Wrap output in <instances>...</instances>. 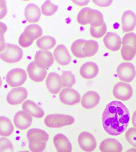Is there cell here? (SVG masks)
<instances>
[{
  "instance_id": "cell-43",
  "label": "cell",
  "mask_w": 136,
  "mask_h": 152,
  "mask_svg": "<svg viewBox=\"0 0 136 152\" xmlns=\"http://www.w3.org/2000/svg\"><path fill=\"white\" fill-rule=\"evenodd\" d=\"M126 152H136V148H132L127 150Z\"/></svg>"
},
{
  "instance_id": "cell-24",
  "label": "cell",
  "mask_w": 136,
  "mask_h": 152,
  "mask_svg": "<svg viewBox=\"0 0 136 152\" xmlns=\"http://www.w3.org/2000/svg\"><path fill=\"white\" fill-rule=\"evenodd\" d=\"M87 21L91 26L100 27L104 23L103 14L99 11L90 8L87 14Z\"/></svg>"
},
{
  "instance_id": "cell-2",
  "label": "cell",
  "mask_w": 136,
  "mask_h": 152,
  "mask_svg": "<svg viewBox=\"0 0 136 152\" xmlns=\"http://www.w3.org/2000/svg\"><path fill=\"white\" fill-rule=\"evenodd\" d=\"M27 137L31 152H44L49 138L47 132L38 128H32L28 131Z\"/></svg>"
},
{
  "instance_id": "cell-16",
  "label": "cell",
  "mask_w": 136,
  "mask_h": 152,
  "mask_svg": "<svg viewBox=\"0 0 136 152\" xmlns=\"http://www.w3.org/2000/svg\"><path fill=\"white\" fill-rule=\"evenodd\" d=\"M54 143L58 152H72V143L62 133H58L54 138Z\"/></svg>"
},
{
  "instance_id": "cell-40",
  "label": "cell",
  "mask_w": 136,
  "mask_h": 152,
  "mask_svg": "<svg viewBox=\"0 0 136 152\" xmlns=\"http://www.w3.org/2000/svg\"><path fill=\"white\" fill-rule=\"evenodd\" d=\"M96 5L100 7H108L112 4V1H93Z\"/></svg>"
},
{
  "instance_id": "cell-34",
  "label": "cell",
  "mask_w": 136,
  "mask_h": 152,
  "mask_svg": "<svg viewBox=\"0 0 136 152\" xmlns=\"http://www.w3.org/2000/svg\"><path fill=\"white\" fill-rule=\"evenodd\" d=\"M0 152H14L13 144L5 137L0 138Z\"/></svg>"
},
{
  "instance_id": "cell-26",
  "label": "cell",
  "mask_w": 136,
  "mask_h": 152,
  "mask_svg": "<svg viewBox=\"0 0 136 152\" xmlns=\"http://www.w3.org/2000/svg\"><path fill=\"white\" fill-rule=\"evenodd\" d=\"M23 33H24L28 38L34 41L41 37L43 34V31L42 28L39 26L32 24L27 26Z\"/></svg>"
},
{
  "instance_id": "cell-19",
  "label": "cell",
  "mask_w": 136,
  "mask_h": 152,
  "mask_svg": "<svg viewBox=\"0 0 136 152\" xmlns=\"http://www.w3.org/2000/svg\"><path fill=\"white\" fill-rule=\"evenodd\" d=\"M100 149L101 152H122L123 147L117 140L108 138L101 142L100 144Z\"/></svg>"
},
{
  "instance_id": "cell-28",
  "label": "cell",
  "mask_w": 136,
  "mask_h": 152,
  "mask_svg": "<svg viewBox=\"0 0 136 152\" xmlns=\"http://www.w3.org/2000/svg\"><path fill=\"white\" fill-rule=\"evenodd\" d=\"M56 41L54 38L50 36H45L37 40L36 45L39 48L43 50H49L56 46Z\"/></svg>"
},
{
  "instance_id": "cell-21",
  "label": "cell",
  "mask_w": 136,
  "mask_h": 152,
  "mask_svg": "<svg viewBox=\"0 0 136 152\" xmlns=\"http://www.w3.org/2000/svg\"><path fill=\"white\" fill-rule=\"evenodd\" d=\"M24 16L28 23H37L41 18V10L36 4H29L24 9Z\"/></svg>"
},
{
  "instance_id": "cell-30",
  "label": "cell",
  "mask_w": 136,
  "mask_h": 152,
  "mask_svg": "<svg viewBox=\"0 0 136 152\" xmlns=\"http://www.w3.org/2000/svg\"><path fill=\"white\" fill-rule=\"evenodd\" d=\"M63 82V87L70 88L75 85L76 82L75 77L70 71H63L61 75Z\"/></svg>"
},
{
  "instance_id": "cell-41",
  "label": "cell",
  "mask_w": 136,
  "mask_h": 152,
  "mask_svg": "<svg viewBox=\"0 0 136 152\" xmlns=\"http://www.w3.org/2000/svg\"><path fill=\"white\" fill-rule=\"evenodd\" d=\"M72 2L76 5L83 6L87 5L89 3V1H72Z\"/></svg>"
},
{
  "instance_id": "cell-3",
  "label": "cell",
  "mask_w": 136,
  "mask_h": 152,
  "mask_svg": "<svg viewBox=\"0 0 136 152\" xmlns=\"http://www.w3.org/2000/svg\"><path fill=\"white\" fill-rule=\"evenodd\" d=\"M23 56V50L16 45L6 43L3 50L1 51L0 57L5 62L13 64L18 62Z\"/></svg>"
},
{
  "instance_id": "cell-1",
  "label": "cell",
  "mask_w": 136,
  "mask_h": 152,
  "mask_svg": "<svg viewBox=\"0 0 136 152\" xmlns=\"http://www.w3.org/2000/svg\"><path fill=\"white\" fill-rule=\"evenodd\" d=\"M129 112L124 104L119 101L109 103L102 116V123L105 132L117 136L126 131L129 122Z\"/></svg>"
},
{
  "instance_id": "cell-20",
  "label": "cell",
  "mask_w": 136,
  "mask_h": 152,
  "mask_svg": "<svg viewBox=\"0 0 136 152\" xmlns=\"http://www.w3.org/2000/svg\"><path fill=\"white\" fill-rule=\"evenodd\" d=\"M98 72V65L92 61L86 62L82 65L80 69L81 75L86 79H92L96 77Z\"/></svg>"
},
{
  "instance_id": "cell-29",
  "label": "cell",
  "mask_w": 136,
  "mask_h": 152,
  "mask_svg": "<svg viewBox=\"0 0 136 152\" xmlns=\"http://www.w3.org/2000/svg\"><path fill=\"white\" fill-rule=\"evenodd\" d=\"M86 40L84 39H78L73 42L71 46L72 53L75 57L80 58H84L83 53V48Z\"/></svg>"
},
{
  "instance_id": "cell-9",
  "label": "cell",
  "mask_w": 136,
  "mask_h": 152,
  "mask_svg": "<svg viewBox=\"0 0 136 152\" xmlns=\"http://www.w3.org/2000/svg\"><path fill=\"white\" fill-rule=\"evenodd\" d=\"M34 62L41 69H47L53 64L54 58L50 51L47 50H39L35 54Z\"/></svg>"
},
{
  "instance_id": "cell-15",
  "label": "cell",
  "mask_w": 136,
  "mask_h": 152,
  "mask_svg": "<svg viewBox=\"0 0 136 152\" xmlns=\"http://www.w3.org/2000/svg\"><path fill=\"white\" fill-rule=\"evenodd\" d=\"M27 72L30 79L36 82H41L44 81L47 75V69L38 67L34 61L32 62L27 67Z\"/></svg>"
},
{
  "instance_id": "cell-10",
  "label": "cell",
  "mask_w": 136,
  "mask_h": 152,
  "mask_svg": "<svg viewBox=\"0 0 136 152\" xmlns=\"http://www.w3.org/2000/svg\"><path fill=\"white\" fill-rule=\"evenodd\" d=\"M78 142L81 149L86 152H92L97 146L96 139L88 132H82L79 135Z\"/></svg>"
},
{
  "instance_id": "cell-31",
  "label": "cell",
  "mask_w": 136,
  "mask_h": 152,
  "mask_svg": "<svg viewBox=\"0 0 136 152\" xmlns=\"http://www.w3.org/2000/svg\"><path fill=\"white\" fill-rule=\"evenodd\" d=\"M121 53L124 61H132L136 55V50L134 47L130 45L122 46Z\"/></svg>"
},
{
  "instance_id": "cell-44",
  "label": "cell",
  "mask_w": 136,
  "mask_h": 152,
  "mask_svg": "<svg viewBox=\"0 0 136 152\" xmlns=\"http://www.w3.org/2000/svg\"><path fill=\"white\" fill-rule=\"evenodd\" d=\"M30 152L29 151H20V152Z\"/></svg>"
},
{
  "instance_id": "cell-12",
  "label": "cell",
  "mask_w": 136,
  "mask_h": 152,
  "mask_svg": "<svg viewBox=\"0 0 136 152\" xmlns=\"http://www.w3.org/2000/svg\"><path fill=\"white\" fill-rule=\"evenodd\" d=\"M46 86L51 94H58L63 87V82L61 76L57 73H50L46 79Z\"/></svg>"
},
{
  "instance_id": "cell-35",
  "label": "cell",
  "mask_w": 136,
  "mask_h": 152,
  "mask_svg": "<svg viewBox=\"0 0 136 152\" xmlns=\"http://www.w3.org/2000/svg\"><path fill=\"white\" fill-rule=\"evenodd\" d=\"M122 46L130 45L136 50V34L134 33L126 34L122 38Z\"/></svg>"
},
{
  "instance_id": "cell-7",
  "label": "cell",
  "mask_w": 136,
  "mask_h": 152,
  "mask_svg": "<svg viewBox=\"0 0 136 152\" xmlns=\"http://www.w3.org/2000/svg\"><path fill=\"white\" fill-rule=\"evenodd\" d=\"M113 93L116 99L126 101L133 95V88L129 84L120 82L114 85Z\"/></svg>"
},
{
  "instance_id": "cell-27",
  "label": "cell",
  "mask_w": 136,
  "mask_h": 152,
  "mask_svg": "<svg viewBox=\"0 0 136 152\" xmlns=\"http://www.w3.org/2000/svg\"><path fill=\"white\" fill-rule=\"evenodd\" d=\"M99 45L94 40H86L83 48V53L85 57H91L98 52Z\"/></svg>"
},
{
  "instance_id": "cell-38",
  "label": "cell",
  "mask_w": 136,
  "mask_h": 152,
  "mask_svg": "<svg viewBox=\"0 0 136 152\" xmlns=\"http://www.w3.org/2000/svg\"><path fill=\"white\" fill-rule=\"evenodd\" d=\"M33 42L34 40L28 38L24 33H22L19 37L18 43L21 47L24 48L30 47V46L33 43Z\"/></svg>"
},
{
  "instance_id": "cell-25",
  "label": "cell",
  "mask_w": 136,
  "mask_h": 152,
  "mask_svg": "<svg viewBox=\"0 0 136 152\" xmlns=\"http://www.w3.org/2000/svg\"><path fill=\"white\" fill-rule=\"evenodd\" d=\"M14 131V126L10 120L4 116L0 117V135L2 137H9Z\"/></svg>"
},
{
  "instance_id": "cell-13",
  "label": "cell",
  "mask_w": 136,
  "mask_h": 152,
  "mask_svg": "<svg viewBox=\"0 0 136 152\" xmlns=\"http://www.w3.org/2000/svg\"><path fill=\"white\" fill-rule=\"evenodd\" d=\"M53 54L55 59L61 66H67L72 61V57L67 47L62 44L58 45Z\"/></svg>"
},
{
  "instance_id": "cell-33",
  "label": "cell",
  "mask_w": 136,
  "mask_h": 152,
  "mask_svg": "<svg viewBox=\"0 0 136 152\" xmlns=\"http://www.w3.org/2000/svg\"><path fill=\"white\" fill-rule=\"evenodd\" d=\"M106 24L104 23L100 27L95 28L93 26L90 27V34L91 36L95 38H101L106 34Z\"/></svg>"
},
{
  "instance_id": "cell-22",
  "label": "cell",
  "mask_w": 136,
  "mask_h": 152,
  "mask_svg": "<svg viewBox=\"0 0 136 152\" xmlns=\"http://www.w3.org/2000/svg\"><path fill=\"white\" fill-rule=\"evenodd\" d=\"M136 26V15L131 10L126 11L122 17V28L125 32L132 31Z\"/></svg>"
},
{
  "instance_id": "cell-36",
  "label": "cell",
  "mask_w": 136,
  "mask_h": 152,
  "mask_svg": "<svg viewBox=\"0 0 136 152\" xmlns=\"http://www.w3.org/2000/svg\"><path fill=\"white\" fill-rule=\"evenodd\" d=\"M126 137L127 142L131 145L136 148V128H130L126 133Z\"/></svg>"
},
{
  "instance_id": "cell-23",
  "label": "cell",
  "mask_w": 136,
  "mask_h": 152,
  "mask_svg": "<svg viewBox=\"0 0 136 152\" xmlns=\"http://www.w3.org/2000/svg\"><path fill=\"white\" fill-rule=\"evenodd\" d=\"M23 111H25L33 117L41 118L44 115V110L39 105L31 100L25 101L22 104Z\"/></svg>"
},
{
  "instance_id": "cell-4",
  "label": "cell",
  "mask_w": 136,
  "mask_h": 152,
  "mask_svg": "<svg viewBox=\"0 0 136 152\" xmlns=\"http://www.w3.org/2000/svg\"><path fill=\"white\" fill-rule=\"evenodd\" d=\"M75 122V118L67 115L50 114L45 118L44 123L50 128H61L72 125Z\"/></svg>"
},
{
  "instance_id": "cell-39",
  "label": "cell",
  "mask_w": 136,
  "mask_h": 152,
  "mask_svg": "<svg viewBox=\"0 0 136 152\" xmlns=\"http://www.w3.org/2000/svg\"><path fill=\"white\" fill-rule=\"evenodd\" d=\"M0 4H1V19H2L7 14V7L6 6L5 1H1Z\"/></svg>"
},
{
  "instance_id": "cell-11",
  "label": "cell",
  "mask_w": 136,
  "mask_h": 152,
  "mask_svg": "<svg viewBox=\"0 0 136 152\" xmlns=\"http://www.w3.org/2000/svg\"><path fill=\"white\" fill-rule=\"evenodd\" d=\"M28 95V91L26 88L24 87L13 88L7 94V102L11 105H18L26 100Z\"/></svg>"
},
{
  "instance_id": "cell-37",
  "label": "cell",
  "mask_w": 136,
  "mask_h": 152,
  "mask_svg": "<svg viewBox=\"0 0 136 152\" xmlns=\"http://www.w3.org/2000/svg\"><path fill=\"white\" fill-rule=\"evenodd\" d=\"M90 8L86 7L79 12L77 16V20L81 25H86L88 24L87 21V14Z\"/></svg>"
},
{
  "instance_id": "cell-8",
  "label": "cell",
  "mask_w": 136,
  "mask_h": 152,
  "mask_svg": "<svg viewBox=\"0 0 136 152\" xmlns=\"http://www.w3.org/2000/svg\"><path fill=\"white\" fill-rule=\"evenodd\" d=\"M60 100L63 104L73 105L79 104L81 97L78 92L71 88H65L61 90L59 94Z\"/></svg>"
},
{
  "instance_id": "cell-32",
  "label": "cell",
  "mask_w": 136,
  "mask_h": 152,
  "mask_svg": "<svg viewBox=\"0 0 136 152\" xmlns=\"http://www.w3.org/2000/svg\"><path fill=\"white\" fill-rule=\"evenodd\" d=\"M58 9V6L52 4L50 1H46L41 6V10L44 15L52 16L56 13Z\"/></svg>"
},
{
  "instance_id": "cell-18",
  "label": "cell",
  "mask_w": 136,
  "mask_h": 152,
  "mask_svg": "<svg viewBox=\"0 0 136 152\" xmlns=\"http://www.w3.org/2000/svg\"><path fill=\"white\" fill-rule=\"evenodd\" d=\"M105 46L109 50L117 51L120 48L121 40L118 35L115 33L108 32L103 38Z\"/></svg>"
},
{
  "instance_id": "cell-17",
  "label": "cell",
  "mask_w": 136,
  "mask_h": 152,
  "mask_svg": "<svg viewBox=\"0 0 136 152\" xmlns=\"http://www.w3.org/2000/svg\"><path fill=\"white\" fill-rule=\"evenodd\" d=\"M100 96L94 91L86 92L82 98L81 105L86 109H91L95 107L100 102Z\"/></svg>"
},
{
  "instance_id": "cell-5",
  "label": "cell",
  "mask_w": 136,
  "mask_h": 152,
  "mask_svg": "<svg viewBox=\"0 0 136 152\" xmlns=\"http://www.w3.org/2000/svg\"><path fill=\"white\" fill-rule=\"evenodd\" d=\"M27 79V75L24 69L20 68L11 69L7 73L6 82L12 87L21 86Z\"/></svg>"
},
{
  "instance_id": "cell-14",
  "label": "cell",
  "mask_w": 136,
  "mask_h": 152,
  "mask_svg": "<svg viewBox=\"0 0 136 152\" xmlns=\"http://www.w3.org/2000/svg\"><path fill=\"white\" fill-rule=\"evenodd\" d=\"M32 123L31 115L25 111H19L14 116V124L19 129H26L31 125Z\"/></svg>"
},
{
  "instance_id": "cell-42",
  "label": "cell",
  "mask_w": 136,
  "mask_h": 152,
  "mask_svg": "<svg viewBox=\"0 0 136 152\" xmlns=\"http://www.w3.org/2000/svg\"><path fill=\"white\" fill-rule=\"evenodd\" d=\"M132 123L133 126L136 128V111L134 113L132 116Z\"/></svg>"
},
{
  "instance_id": "cell-6",
  "label": "cell",
  "mask_w": 136,
  "mask_h": 152,
  "mask_svg": "<svg viewBox=\"0 0 136 152\" xmlns=\"http://www.w3.org/2000/svg\"><path fill=\"white\" fill-rule=\"evenodd\" d=\"M117 74L119 79L122 81L130 83L136 76V69L132 64L123 62L117 67Z\"/></svg>"
}]
</instances>
